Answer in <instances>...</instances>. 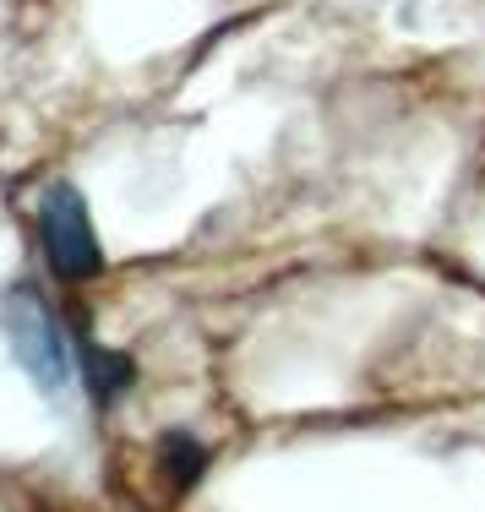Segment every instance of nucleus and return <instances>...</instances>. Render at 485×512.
<instances>
[{
	"mask_svg": "<svg viewBox=\"0 0 485 512\" xmlns=\"http://www.w3.org/2000/svg\"><path fill=\"white\" fill-rule=\"evenodd\" d=\"M202 463H208V453H202V442L191 431H169L159 442V474L175 480V491H186V485L202 480Z\"/></svg>",
	"mask_w": 485,
	"mask_h": 512,
	"instance_id": "nucleus-4",
	"label": "nucleus"
},
{
	"mask_svg": "<svg viewBox=\"0 0 485 512\" xmlns=\"http://www.w3.org/2000/svg\"><path fill=\"white\" fill-rule=\"evenodd\" d=\"M6 333H11V349H17L22 371L39 382V393H66L71 382V365H77V349H66V333H60V322L50 316L33 289H17L6 306Z\"/></svg>",
	"mask_w": 485,
	"mask_h": 512,
	"instance_id": "nucleus-1",
	"label": "nucleus"
},
{
	"mask_svg": "<svg viewBox=\"0 0 485 512\" xmlns=\"http://www.w3.org/2000/svg\"><path fill=\"white\" fill-rule=\"evenodd\" d=\"M77 365H82V382H88V393H93V404H99V409H109L131 382H137V365H131L126 355L99 349V344H88V338L77 344Z\"/></svg>",
	"mask_w": 485,
	"mask_h": 512,
	"instance_id": "nucleus-3",
	"label": "nucleus"
},
{
	"mask_svg": "<svg viewBox=\"0 0 485 512\" xmlns=\"http://www.w3.org/2000/svg\"><path fill=\"white\" fill-rule=\"evenodd\" d=\"M39 235H44V256L66 284H82L104 267V246L93 235L88 202H82L77 186H50L39 207Z\"/></svg>",
	"mask_w": 485,
	"mask_h": 512,
	"instance_id": "nucleus-2",
	"label": "nucleus"
}]
</instances>
